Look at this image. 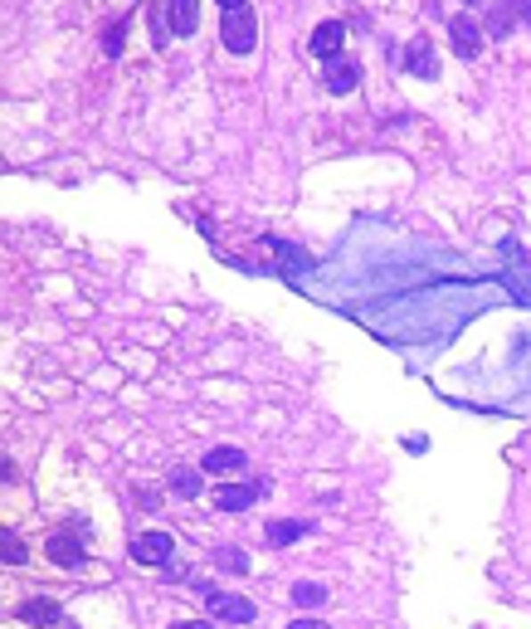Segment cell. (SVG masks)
Returning a JSON list of instances; mask_svg holds the SVG:
<instances>
[{
    "label": "cell",
    "instance_id": "13",
    "mask_svg": "<svg viewBox=\"0 0 531 629\" xmlns=\"http://www.w3.org/2000/svg\"><path fill=\"white\" fill-rule=\"evenodd\" d=\"M322 600H327V585H317V581H293V605H298V610H317Z\"/></svg>",
    "mask_w": 531,
    "mask_h": 629
},
{
    "label": "cell",
    "instance_id": "4",
    "mask_svg": "<svg viewBox=\"0 0 531 629\" xmlns=\"http://www.w3.org/2000/svg\"><path fill=\"white\" fill-rule=\"evenodd\" d=\"M341 39H347V25H341V20H322V25L312 29L307 49L322 59V64H331V59H341Z\"/></svg>",
    "mask_w": 531,
    "mask_h": 629
},
{
    "label": "cell",
    "instance_id": "2",
    "mask_svg": "<svg viewBox=\"0 0 531 629\" xmlns=\"http://www.w3.org/2000/svg\"><path fill=\"white\" fill-rule=\"evenodd\" d=\"M205 610L215 625H254V600L249 595H229V591H205Z\"/></svg>",
    "mask_w": 531,
    "mask_h": 629
},
{
    "label": "cell",
    "instance_id": "7",
    "mask_svg": "<svg viewBox=\"0 0 531 629\" xmlns=\"http://www.w3.org/2000/svg\"><path fill=\"white\" fill-rule=\"evenodd\" d=\"M322 84H327V93H351V88L361 84V64H356V59H347V54L331 59V64H327V78H322Z\"/></svg>",
    "mask_w": 531,
    "mask_h": 629
},
{
    "label": "cell",
    "instance_id": "15",
    "mask_svg": "<svg viewBox=\"0 0 531 629\" xmlns=\"http://www.w3.org/2000/svg\"><path fill=\"white\" fill-rule=\"evenodd\" d=\"M20 620H25V625H49V620H59V605L29 600V605H20Z\"/></svg>",
    "mask_w": 531,
    "mask_h": 629
},
{
    "label": "cell",
    "instance_id": "18",
    "mask_svg": "<svg viewBox=\"0 0 531 629\" xmlns=\"http://www.w3.org/2000/svg\"><path fill=\"white\" fill-rule=\"evenodd\" d=\"M118 54H122V20L108 29V59H118Z\"/></svg>",
    "mask_w": 531,
    "mask_h": 629
},
{
    "label": "cell",
    "instance_id": "3",
    "mask_svg": "<svg viewBox=\"0 0 531 629\" xmlns=\"http://www.w3.org/2000/svg\"><path fill=\"white\" fill-rule=\"evenodd\" d=\"M132 556H137V561H147V566H166L176 556L171 532H137V537H132Z\"/></svg>",
    "mask_w": 531,
    "mask_h": 629
},
{
    "label": "cell",
    "instance_id": "16",
    "mask_svg": "<svg viewBox=\"0 0 531 629\" xmlns=\"http://www.w3.org/2000/svg\"><path fill=\"white\" fill-rule=\"evenodd\" d=\"M215 566L229 571V576H244L249 571V561H244V551H239V546H220V551H215Z\"/></svg>",
    "mask_w": 531,
    "mask_h": 629
},
{
    "label": "cell",
    "instance_id": "10",
    "mask_svg": "<svg viewBox=\"0 0 531 629\" xmlns=\"http://www.w3.org/2000/svg\"><path fill=\"white\" fill-rule=\"evenodd\" d=\"M404 64H410L414 78H439V59H434V45H429V39H414Z\"/></svg>",
    "mask_w": 531,
    "mask_h": 629
},
{
    "label": "cell",
    "instance_id": "20",
    "mask_svg": "<svg viewBox=\"0 0 531 629\" xmlns=\"http://www.w3.org/2000/svg\"><path fill=\"white\" fill-rule=\"evenodd\" d=\"M288 629H327V625H322V620H293Z\"/></svg>",
    "mask_w": 531,
    "mask_h": 629
},
{
    "label": "cell",
    "instance_id": "8",
    "mask_svg": "<svg viewBox=\"0 0 531 629\" xmlns=\"http://www.w3.org/2000/svg\"><path fill=\"white\" fill-rule=\"evenodd\" d=\"M166 25L176 29V35H195V29H200V5H195V0H176V5H166Z\"/></svg>",
    "mask_w": 531,
    "mask_h": 629
},
{
    "label": "cell",
    "instance_id": "5",
    "mask_svg": "<svg viewBox=\"0 0 531 629\" xmlns=\"http://www.w3.org/2000/svg\"><path fill=\"white\" fill-rule=\"evenodd\" d=\"M258 493H264V483H220V488H215V508L220 512H244V508H254V498Z\"/></svg>",
    "mask_w": 531,
    "mask_h": 629
},
{
    "label": "cell",
    "instance_id": "14",
    "mask_svg": "<svg viewBox=\"0 0 531 629\" xmlns=\"http://www.w3.org/2000/svg\"><path fill=\"white\" fill-rule=\"evenodd\" d=\"M307 532V522H268L264 527V537H268V546H288V542H298Z\"/></svg>",
    "mask_w": 531,
    "mask_h": 629
},
{
    "label": "cell",
    "instance_id": "11",
    "mask_svg": "<svg viewBox=\"0 0 531 629\" xmlns=\"http://www.w3.org/2000/svg\"><path fill=\"white\" fill-rule=\"evenodd\" d=\"M49 556H54L59 566H83V546H78L74 532H54V537H49Z\"/></svg>",
    "mask_w": 531,
    "mask_h": 629
},
{
    "label": "cell",
    "instance_id": "12",
    "mask_svg": "<svg viewBox=\"0 0 531 629\" xmlns=\"http://www.w3.org/2000/svg\"><path fill=\"white\" fill-rule=\"evenodd\" d=\"M166 483H171L176 498H200V493H205V483H200V473H195V469H176Z\"/></svg>",
    "mask_w": 531,
    "mask_h": 629
},
{
    "label": "cell",
    "instance_id": "9",
    "mask_svg": "<svg viewBox=\"0 0 531 629\" xmlns=\"http://www.w3.org/2000/svg\"><path fill=\"white\" fill-rule=\"evenodd\" d=\"M244 463H249V459H244V449H205L200 469L220 478V473H239V469H244Z\"/></svg>",
    "mask_w": 531,
    "mask_h": 629
},
{
    "label": "cell",
    "instance_id": "6",
    "mask_svg": "<svg viewBox=\"0 0 531 629\" xmlns=\"http://www.w3.org/2000/svg\"><path fill=\"white\" fill-rule=\"evenodd\" d=\"M449 39H453V54L458 59H473L478 49H483V35H478L473 15H453L449 20Z\"/></svg>",
    "mask_w": 531,
    "mask_h": 629
},
{
    "label": "cell",
    "instance_id": "17",
    "mask_svg": "<svg viewBox=\"0 0 531 629\" xmlns=\"http://www.w3.org/2000/svg\"><path fill=\"white\" fill-rule=\"evenodd\" d=\"M0 551H5V556H0V561H5V566H20V561H25V542H20L15 537V532H0Z\"/></svg>",
    "mask_w": 531,
    "mask_h": 629
},
{
    "label": "cell",
    "instance_id": "19",
    "mask_svg": "<svg viewBox=\"0 0 531 629\" xmlns=\"http://www.w3.org/2000/svg\"><path fill=\"white\" fill-rule=\"evenodd\" d=\"M171 629H215V620H181V625H171Z\"/></svg>",
    "mask_w": 531,
    "mask_h": 629
},
{
    "label": "cell",
    "instance_id": "1",
    "mask_svg": "<svg viewBox=\"0 0 531 629\" xmlns=\"http://www.w3.org/2000/svg\"><path fill=\"white\" fill-rule=\"evenodd\" d=\"M225 15H220V39H225V49L229 54H254V45H258V20H254V10L244 5V0H225Z\"/></svg>",
    "mask_w": 531,
    "mask_h": 629
}]
</instances>
